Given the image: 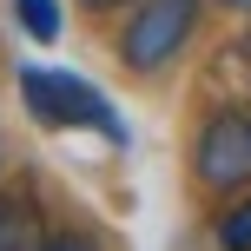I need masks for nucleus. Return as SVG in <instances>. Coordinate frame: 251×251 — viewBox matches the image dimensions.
<instances>
[{
	"mask_svg": "<svg viewBox=\"0 0 251 251\" xmlns=\"http://www.w3.org/2000/svg\"><path fill=\"white\" fill-rule=\"evenodd\" d=\"M218 245H225V251H251V192L218 218Z\"/></svg>",
	"mask_w": 251,
	"mask_h": 251,
	"instance_id": "obj_6",
	"label": "nucleus"
},
{
	"mask_svg": "<svg viewBox=\"0 0 251 251\" xmlns=\"http://www.w3.org/2000/svg\"><path fill=\"white\" fill-rule=\"evenodd\" d=\"M199 0H139V13L126 20L119 33V60L132 66V73H159V66H172L178 53H185V40L199 33Z\"/></svg>",
	"mask_w": 251,
	"mask_h": 251,
	"instance_id": "obj_2",
	"label": "nucleus"
},
{
	"mask_svg": "<svg viewBox=\"0 0 251 251\" xmlns=\"http://www.w3.org/2000/svg\"><path fill=\"white\" fill-rule=\"evenodd\" d=\"M245 66H251V33H245Z\"/></svg>",
	"mask_w": 251,
	"mask_h": 251,
	"instance_id": "obj_10",
	"label": "nucleus"
},
{
	"mask_svg": "<svg viewBox=\"0 0 251 251\" xmlns=\"http://www.w3.org/2000/svg\"><path fill=\"white\" fill-rule=\"evenodd\" d=\"M20 100L26 113H33L40 126H53V132H66V126H93V132H106L119 146V113L106 106V93H93L79 73H60V66H26L20 73Z\"/></svg>",
	"mask_w": 251,
	"mask_h": 251,
	"instance_id": "obj_1",
	"label": "nucleus"
},
{
	"mask_svg": "<svg viewBox=\"0 0 251 251\" xmlns=\"http://www.w3.org/2000/svg\"><path fill=\"white\" fill-rule=\"evenodd\" d=\"M40 251H93V238H79V231H60V238H53V231H47Z\"/></svg>",
	"mask_w": 251,
	"mask_h": 251,
	"instance_id": "obj_7",
	"label": "nucleus"
},
{
	"mask_svg": "<svg viewBox=\"0 0 251 251\" xmlns=\"http://www.w3.org/2000/svg\"><path fill=\"white\" fill-rule=\"evenodd\" d=\"M13 13H20V33L60 40V0H13Z\"/></svg>",
	"mask_w": 251,
	"mask_h": 251,
	"instance_id": "obj_5",
	"label": "nucleus"
},
{
	"mask_svg": "<svg viewBox=\"0 0 251 251\" xmlns=\"http://www.w3.org/2000/svg\"><path fill=\"white\" fill-rule=\"evenodd\" d=\"M192 172L212 192H245L251 185V113L245 106H218L192 139Z\"/></svg>",
	"mask_w": 251,
	"mask_h": 251,
	"instance_id": "obj_3",
	"label": "nucleus"
},
{
	"mask_svg": "<svg viewBox=\"0 0 251 251\" xmlns=\"http://www.w3.org/2000/svg\"><path fill=\"white\" fill-rule=\"evenodd\" d=\"M47 245V218L33 199L20 192H0V251H40Z\"/></svg>",
	"mask_w": 251,
	"mask_h": 251,
	"instance_id": "obj_4",
	"label": "nucleus"
},
{
	"mask_svg": "<svg viewBox=\"0 0 251 251\" xmlns=\"http://www.w3.org/2000/svg\"><path fill=\"white\" fill-rule=\"evenodd\" d=\"M86 13H113V7H126V0H79Z\"/></svg>",
	"mask_w": 251,
	"mask_h": 251,
	"instance_id": "obj_8",
	"label": "nucleus"
},
{
	"mask_svg": "<svg viewBox=\"0 0 251 251\" xmlns=\"http://www.w3.org/2000/svg\"><path fill=\"white\" fill-rule=\"evenodd\" d=\"M218 7H238V13H251V0H218Z\"/></svg>",
	"mask_w": 251,
	"mask_h": 251,
	"instance_id": "obj_9",
	"label": "nucleus"
}]
</instances>
